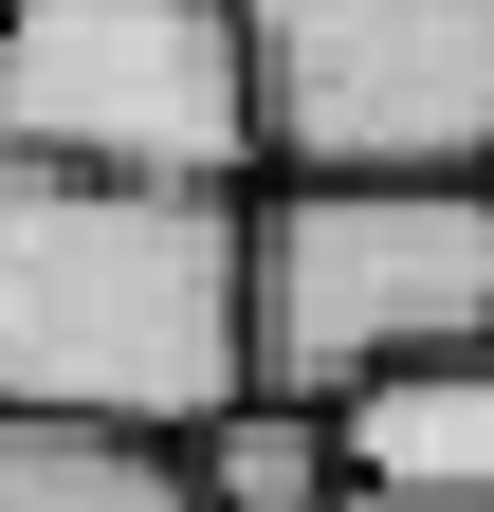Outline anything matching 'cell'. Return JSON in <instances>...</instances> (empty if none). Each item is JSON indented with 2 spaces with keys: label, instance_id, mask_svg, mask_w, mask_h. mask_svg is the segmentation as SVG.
<instances>
[{
  "label": "cell",
  "instance_id": "cell-8",
  "mask_svg": "<svg viewBox=\"0 0 494 512\" xmlns=\"http://www.w3.org/2000/svg\"><path fill=\"white\" fill-rule=\"evenodd\" d=\"M348 512H494V494H348Z\"/></svg>",
  "mask_w": 494,
  "mask_h": 512
},
{
  "label": "cell",
  "instance_id": "cell-2",
  "mask_svg": "<svg viewBox=\"0 0 494 512\" xmlns=\"http://www.w3.org/2000/svg\"><path fill=\"white\" fill-rule=\"evenodd\" d=\"M494 348V183H257V384L348 403Z\"/></svg>",
  "mask_w": 494,
  "mask_h": 512
},
{
  "label": "cell",
  "instance_id": "cell-7",
  "mask_svg": "<svg viewBox=\"0 0 494 512\" xmlns=\"http://www.w3.org/2000/svg\"><path fill=\"white\" fill-rule=\"evenodd\" d=\"M183 476H202V512H348V421L293 403V384H257V403H220L202 439H183Z\"/></svg>",
  "mask_w": 494,
  "mask_h": 512
},
{
  "label": "cell",
  "instance_id": "cell-4",
  "mask_svg": "<svg viewBox=\"0 0 494 512\" xmlns=\"http://www.w3.org/2000/svg\"><path fill=\"white\" fill-rule=\"evenodd\" d=\"M275 183H494V0H257Z\"/></svg>",
  "mask_w": 494,
  "mask_h": 512
},
{
  "label": "cell",
  "instance_id": "cell-6",
  "mask_svg": "<svg viewBox=\"0 0 494 512\" xmlns=\"http://www.w3.org/2000/svg\"><path fill=\"white\" fill-rule=\"evenodd\" d=\"M0 512H202L183 439L74 421V403H0Z\"/></svg>",
  "mask_w": 494,
  "mask_h": 512
},
{
  "label": "cell",
  "instance_id": "cell-5",
  "mask_svg": "<svg viewBox=\"0 0 494 512\" xmlns=\"http://www.w3.org/2000/svg\"><path fill=\"white\" fill-rule=\"evenodd\" d=\"M348 476L366 494H494V348H440V366H385L348 384Z\"/></svg>",
  "mask_w": 494,
  "mask_h": 512
},
{
  "label": "cell",
  "instance_id": "cell-3",
  "mask_svg": "<svg viewBox=\"0 0 494 512\" xmlns=\"http://www.w3.org/2000/svg\"><path fill=\"white\" fill-rule=\"evenodd\" d=\"M0 147L110 183H275L257 0H0Z\"/></svg>",
  "mask_w": 494,
  "mask_h": 512
},
{
  "label": "cell",
  "instance_id": "cell-1",
  "mask_svg": "<svg viewBox=\"0 0 494 512\" xmlns=\"http://www.w3.org/2000/svg\"><path fill=\"white\" fill-rule=\"evenodd\" d=\"M0 403L129 439L257 403V183H110L0 147Z\"/></svg>",
  "mask_w": 494,
  "mask_h": 512
}]
</instances>
